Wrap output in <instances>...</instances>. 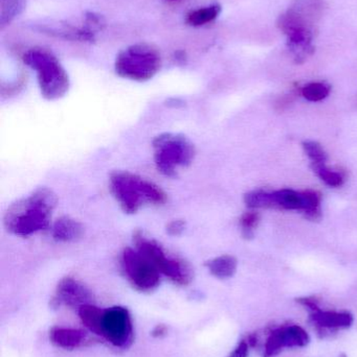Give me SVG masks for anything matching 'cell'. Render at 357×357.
I'll use <instances>...</instances> for the list:
<instances>
[{"label": "cell", "mask_w": 357, "mask_h": 357, "mask_svg": "<svg viewBox=\"0 0 357 357\" xmlns=\"http://www.w3.org/2000/svg\"><path fill=\"white\" fill-rule=\"evenodd\" d=\"M153 148L157 169L168 177H173L180 167H189L194 160L195 148L192 142L178 134L157 136Z\"/></svg>", "instance_id": "6"}, {"label": "cell", "mask_w": 357, "mask_h": 357, "mask_svg": "<svg viewBox=\"0 0 357 357\" xmlns=\"http://www.w3.org/2000/svg\"><path fill=\"white\" fill-rule=\"evenodd\" d=\"M312 171L325 184L330 187H341L344 184V176L339 172L327 167L324 163H312Z\"/></svg>", "instance_id": "23"}, {"label": "cell", "mask_w": 357, "mask_h": 357, "mask_svg": "<svg viewBox=\"0 0 357 357\" xmlns=\"http://www.w3.org/2000/svg\"><path fill=\"white\" fill-rule=\"evenodd\" d=\"M184 227H186V225H184V220H172L167 226V232L169 233L171 236H178V235L184 232Z\"/></svg>", "instance_id": "28"}, {"label": "cell", "mask_w": 357, "mask_h": 357, "mask_svg": "<svg viewBox=\"0 0 357 357\" xmlns=\"http://www.w3.org/2000/svg\"><path fill=\"white\" fill-rule=\"evenodd\" d=\"M80 320L83 323L84 326L92 331L94 335L102 337V323L104 310H101L98 306L92 305V303L81 306L78 310Z\"/></svg>", "instance_id": "16"}, {"label": "cell", "mask_w": 357, "mask_h": 357, "mask_svg": "<svg viewBox=\"0 0 357 357\" xmlns=\"http://www.w3.org/2000/svg\"><path fill=\"white\" fill-rule=\"evenodd\" d=\"M221 13V6L219 4H211L191 10L187 15V23L191 26H203L207 23L213 22Z\"/></svg>", "instance_id": "18"}, {"label": "cell", "mask_w": 357, "mask_h": 357, "mask_svg": "<svg viewBox=\"0 0 357 357\" xmlns=\"http://www.w3.org/2000/svg\"><path fill=\"white\" fill-rule=\"evenodd\" d=\"M133 324L129 310L123 306L104 310L102 337L117 348L130 347L133 343Z\"/></svg>", "instance_id": "9"}, {"label": "cell", "mask_w": 357, "mask_h": 357, "mask_svg": "<svg viewBox=\"0 0 357 357\" xmlns=\"http://www.w3.org/2000/svg\"><path fill=\"white\" fill-rule=\"evenodd\" d=\"M136 249L146 256L159 268L161 274L167 276L175 284L188 285L192 281L193 272L188 262L175 256L168 255L161 245L153 239L147 238L140 232L134 235Z\"/></svg>", "instance_id": "7"}, {"label": "cell", "mask_w": 357, "mask_h": 357, "mask_svg": "<svg viewBox=\"0 0 357 357\" xmlns=\"http://www.w3.org/2000/svg\"><path fill=\"white\" fill-rule=\"evenodd\" d=\"M109 184L113 197L126 213H136L145 204L163 205L167 201L163 189L128 172H115L111 175Z\"/></svg>", "instance_id": "3"}, {"label": "cell", "mask_w": 357, "mask_h": 357, "mask_svg": "<svg viewBox=\"0 0 357 357\" xmlns=\"http://www.w3.org/2000/svg\"><path fill=\"white\" fill-rule=\"evenodd\" d=\"M302 211L307 220H319L322 216L321 211V202H322V195L319 191L305 190L302 191Z\"/></svg>", "instance_id": "19"}, {"label": "cell", "mask_w": 357, "mask_h": 357, "mask_svg": "<svg viewBox=\"0 0 357 357\" xmlns=\"http://www.w3.org/2000/svg\"><path fill=\"white\" fill-rule=\"evenodd\" d=\"M251 348L249 341L247 339L242 340L228 357H249Z\"/></svg>", "instance_id": "27"}, {"label": "cell", "mask_w": 357, "mask_h": 357, "mask_svg": "<svg viewBox=\"0 0 357 357\" xmlns=\"http://www.w3.org/2000/svg\"><path fill=\"white\" fill-rule=\"evenodd\" d=\"M297 302L309 310L310 321L320 331L347 329L354 324V316L350 312L321 310L316 298H299Z\"/></svg>", "instance_id": "12"}, {"label": "cell", "mask_w": 357, "mask_h": 357, "mask_svg": "<svg viewBox=\"0 0 357 357\" xmlns=\"http://www.w3.org/2000/svg\"><path fill=\"white\" fill-rule=\"evenodd\" d=\"M310 337L299 325L282 326L268 335L264 346L263 357H274L285 348H303L309 344Z\"/></svg>", "instance_id": "11"}, {"label": "cell", "mask_w": 357, "mask_h": 357, "mask_svg": "<svg viewBox=\"0 0 357 357\" xmlns=\"http://www.w3.org/2000/svg\"><path fill=\"white\" fill-rule=\"evenodd\" d=\"M92 294L85 285L71 277H65L57 285L56 294L52 298V306L57 307L61 304L71 308H78L89 304Z\"/></svg>", "instance_id": "13"}, {"label": "cell", "mask_w": 357, "mask_h": 357, "mask_svg": "<svg viewBox=\"0 0 357 357\" xmlns=\"http://www.w3.org/2000/svg\"><path fill=\"white\" fill-rule=\"evenodd\" d=\"M169 3H177V2L182 1V0H166Z\"/></svg>", "instance_id": "30"}, {"label": "cell", "mask_w": 357, "mask_h": 357, "mask_svg": "<svg viewBox=\"0 0 357 357\" xmlns=\"http://www.w3.org/2000/svg\"><path fill=\"white\" fill-rule=\"evenodd\" d=\"M207 270L218 279H228L234 276L237 271L236 258L231 255H222L207 262Z\"/></svg>", "instance_id": "17"}, {"label": "cell", "mask_w": 357, "mask_h": 357, "mask_svg": "<svg viewBox=\"0 0 357 357\" xmlns=\"http://www.w3.org/2000/svg\"><path fill=\"white\" fill-rule=\"evenodd\" d=\"M331 87L322 82L307 84L301 89L302 96L309 102H321L330 93Z\"/></svg>", "instance_id": "24"}, {"label": "cell", "mask_w": 357, "mask_h": 357, "mask_svg": "<svg viewBox=\"0 0 357 357\" xmlns=\"http://www.w3.org/2000/svg\"><path fill=\"white\" fill-rule=\"evenodd\" d=\"M321 0H297L278 19L279 29L286 36L295 62L302 64L314 54V25L322 14Z\"/></svg>", "instance_id": "1"}, {"label": "cell", "mask_w": 357, "mask_h": 357, "mask_svg": "<svg viewBox=\"0 0 357 357\" xmlns=\"http://www.w3.org/2000/svg\"><path fill=\"white\" fill-rule=\"evenodd\" d=\"M22 59L27 66L37 73L40 91L46 100H59L68 92V75L50 50L31 48L24 52Z\"/></svg>", "instance_id": "4"}, {"label": "cell", "mask_w": 357, "mask_h": 357, "mask_svg": "<svg viewBox=\"0 0 357 357\" xmlns=\"http://www.w3.org/2000/svg\"><path fill=\"white\" fill-rule=\"evenodd\" d=\"M87 335L81 329L52 327L50 331V341L56 347L65 350H73L85 344Z\"/></svg>", "instance_id": "14"}, {"label": "cell", "mask_w": 357, "mask_h": 357, "mask_svg": "<svg viewBox=\"0 0 357 357\" xmlns=\"http://www.w3.org/2000/svg\"><path fill=\"white\" fill-rule=\"evenodd\" d=\"M122 266L128 280L138 291H154L161 282L159 268L136 249H125L122 255Z\"/></svg>", "instance_id": "8"}, {"label": "cell", "mask_w": 357, "mask_h": 357, "mask_svg": "<svg viewBox=\"0 0 357 357\" xmlns=\"http://www.w3.org/2000/svg\"><path fill=\"white\" fill-rule=\"evenodd\" d=\"M167 333V328H166L165 325H157L152 331V335L155 337H163V335H166Z\"/></svg>", "instance_id": "29"}, {"label": "cell", "mask_w": 357, "mask_h": 357, "mask_svg": "<svg viewBox=\"0 0 357 357\" xmlns=\"http://www.w3.org/2000/svg\"><path fill=\"white\" fill-rule=\"evenodd\" d=\"M303 149L312 163H326L328 156L323 146L316 142H303Z\"/></svg>", "instance_id": "26"}, {"label": "cell", "mask_w": 357, "mask_h": 357, "mask_svg": "<svg viewBox=\"0 0 357 357\" xmlns=\"http://www.w3.org/2000/svg\"><path fill=\"white\" fill-rule=\"evenodd\" d=\"M260 222V214L257 211L245 212L240 218V226L242 229V234L245 238H252L254 236V230L257 228Z\"/></svg>", "instance_id": "25"}, {"label": "cell", "mask_w": 357, "mask_h": 357, "mask_svg": "<svg viewBox=\"0 0 357 357\" xmlns=\"http://www.w3.org/2000/svg\"><path fill=\"white\" fill-rule=\"evenodd\" d=\"M56 195L50 189L38 188L29 197L18 199L6 210L4 226L8 232L21 237L29 236L50 226L56 208Z\"/></svg>", "instance_id": "2"}, {"label": "cell", "mask_w": 357, "mask_h": 357, "mask_svg": "<svg viewBox=\"0 0 357 357\" xmlns=\"http://www.w3.org/2000/svg\"><path fill=\"white\" fill-rule=\"evenodd\" d=\"M25 8V0H0V24H10Z\"/></svg>", "instance_id": "21"}, {"label": "cell", "mask_w": 357, "mask_h": 357, "mask_svg": "<svg viewBox=\"0 0 357 357\" xmlns=\"http://www.w3.org/2000/svg\"><path fill=\"white\" fill-rule=\"evenodd\" d=\"M245 203L249 209H260V208L277 207L272 192L268 191L253 190L245 195Z\"/></svg>", "instance_id": "22"}, {"label": "cell", "mask_w": 357, "mask_h": 357, "mask_svg": "<svg viewBox=\"0 0 357 357\" xmlns=\"http://www.w3.org/2000/svg\"><path fill=\"white\" fill-rule=\"evenodd\" d=\"M277 207L286 210H302L301 192L293 189H281L272 192Z\"/></svg>", "instance_id": "20"}, {"label": "cell", "mask_w": 357, "mask_h": 357, "mask_svg": "<svg viewBox=\"0 0 357 357\" xmlns=\"http://www.w3.org/2000/svg\"><path fill=\"white\" fill-rule=\"evenodd\" d=\"M115 67L117 75L124 79L136 82L149 81L161 70V54L150 44H133L117 54Z\"/></svg>", "instance_id": "5"}, {"label": "cell", "mask_w": 357, "mask_h": 357, "mask_svg": "<svg viewBox=\"0 0 357 357\" xmlns=\"http://www.w3.org/2000/svg\"><path fill=\"white\" fill-rule=\"evenodd\" d=\"M84 228L78 220L68 216H63L54 222L52 226V237L60 243H71L78 241L83 235Z\"/></svg>", "instance_id": "15"}, {"label": "cell", "mask_w": 357, "mask_h": 357, "mask_svg": "<svg viewBox=\"0 0 357 357\" xmlns=\"http://www.w3.org/2000/svg\"><path fill=\"white\" fill-rule=\"evenodd\" d=\"M104 27L105 20L101 15L87 13L81 25L64 23V24L43 26V29L41 27V31L56 37L71 40V41L94 42L99 31H103Z\"/></svg>", "instance_id": "10"}]
</instances>
